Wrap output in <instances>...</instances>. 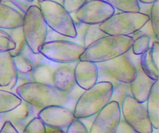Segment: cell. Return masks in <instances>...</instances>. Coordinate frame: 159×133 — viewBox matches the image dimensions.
Instances as JSON below:
<instances>
[{"instance_id": "obj_1", "label": "cell", "mask_w": 159, "mask_h": 133, "mask_svg": "<svg viewBox=\"0 0 159 133\" xmlns=\"http://www.w3.org/2000/svg\"><path fill=\"white\" fill-rule=\"evenodd\" d=\"M134 39L130 36L106 35L84 49L80 61L99 63L125 54L131 48Z\"/></svg>"}, {"instance_id": "obj_2", "label": "cell", "mask_w": 159, "mask_h": 133, "mask_svg": "<svg viewBox=\"0 0 159 133\" xmlns=\"http://www.w3.org/2000/svg\"><path fill=\"white\" fill-rule=\"evenodd\" d=\"M21 100L37 109L49 106H66L68 102L66 93L53 85L30 82L15 89V93Z\"/></svg>"}, {"instance_id": "obj_3", "label": "cell", "mask_w": 159, "mask_h": 133, "mask_svg": "<svg viewBox=\"0 0 159 133\" xmlns=\"http://www.w3.org/2000/svg\"><path fill=\"white\" fill-rule=\"evenodd\" d=\"M113 85L109 82H97L85 90L75 104L73 114L75 118H88L99 113L110 102Z\"/></svg>"}, {"instance_id": "obj_4", "label": "cell", "mask_w": 159, "mask_h": 133, "mask_svg": "<svg viewBox=\"0 0 159 133\" xmlns=\"http://www.w3.org/2000/svg\"><path fill=\"white\" fill-rule=\"evenodd\" d=\"M48 25L45 23L39 6L31 5L23 14V37L30 49L35 54L40 53L48 35Z\"/></svg>"}, {"instance_id": "obj_5", "label": "cell", "mask_w": 159, "mask_h": 133, "mask_svg": "<svg viewBox=\"0 0 159 133\" xmlns=\"http://www.w3.org/2000/svg\"><path fill=\"white\" fill-rule=\"evenodd\" d=\"M38 6L50 29L65 37L75 38L77 33L75 23L71 14L62 4L53 0H43L38 1Z\"/></svg>"}, {"instance_id": "obj_6", "label": "cell", "mask_w": 159, "mask_h": 133, "mask_svg": "<svg viewBox=\"0 0 159 133\" xmlns=\"http://www.w3.org/2000/svg\"><path fill=\"white\" fill-rule=\"evenodd\" d=\"M149 20V16L140 12H115L99 27L107 35L130 36Z\"/></svg>"}, {"instance_id": "obj_7", "label": "cell", "mask_w": 159, "mask_h": 133, "mask_svg": "<svg viewBox=\"0 0 159 133\" xmlns=\"http://www.w3.org/2000/svg\"><path fill=\"white\" fill-rule=\"evenodd\" d=\"M84 49L82 45L69 40H52L45 42L40 53L53 62L69 64L79 61Z\"/></svg>"}, {"instance_id": "obj_8", "label": "cell", "mask_w": 159, "mask_h": 133, "mask_svg": "<svg viewBox=\"0 0 159 133\" xmlns=\"http://www.w3.org/2000/svg\"><path fill=\"white\" fill-rule=\"evenodd\" d=\"M121 115L138 133H152L153 127L146 107L130 95H127L120 106Z\"/></svg>"}, {"instance_id": "obj_9", "label": "cell", "mask_w": 159, "mask_h": 133, "mask_svg": "<svg viewBox=\"0 0 159 133\" xmlns=\"http://www.w3.org/2000/svg\"><path fill=\"white\" fill-rule=\"evenodd\" d=\"M115 12L116 9L105 0H89L76 11L75 16L82 23L100 25Z\"/></svg>"}, {"instance_id": "obj_10", "label": "cell", "mask_w": 159, "mask_h": 133, "mask_svg": "<svg viewBox=\"0 0 159 133\" xmlns=\"http://www.w3.org/2000/svg\"><path fill=\"white\" fill-rule=\"evenodd\" d=\"M96 65L113 79L124 83H130L136 76V68L126 54Z\"/></svg>"}, {"instance_id": "obj_11", "label": "cell", "mask_w": 159, "mask_h": 133, "mask_svg": "<svg viewBox=\"0 0 159 133\" xmlns=\"http://www.w3.org/2000/svg\"><path fill=\"white\" fill-rule=\"evenodd\" d=\"M120 118L119 104L110 101L96 114L89 133H115Z\"/></svg>"}, {"instance_id": "obj_12", "label": "cell", "mask_w": 159, "mask_h": 133, "mask_svg": "<svg viewBox=\"0 0 159 133\" xmlns=\"http://www.w3.org/2000/svg\"><path fill=\"white\" fill-rule=\"evenodd\" d=\"M37 117L45 126L61 129H66L75 118L71 109L66 106L58 105L40 109Z\"/></svg>"}, {"instance_id": "obj_13", "label": "cell", "mask_w": 159, "mask_h": 133, "mask_svg": "<svg viewBox=\"0 0 159 133\" xmlns=\"http://www.w3.org/2000/svg\"><path fill=\"white\" fill-rule=\"evenodd\" d=\"M18 72L12 56L9 51L0 52V87L12 92L16 88Z\"/></svg>"}, {"instance_id": "obj_14", "label": "cell", "mask_w": 159, "mask_h": 133, "mask_svg": "<svg viewBox=\"0 0 159 133\" xmlns=\"http://www.w3.org/2000/svg\"><path fill=\"white\" fill-rule=\"evenodd\" d=\"M74 73L76 84L85 90L93 87L98 81V66L94 62L78 61Z\"/></svg>"}, {"instance_id": "obj_15", "label": "cell", "mask_w": 159, "mask_h": 133, "mask_svg": "<svg viewBox=\"0 0 159 133\" xmlns=\"http://www.w3.org/2000/svg\"><path fill=\"white\" fill-rule=\"evenodd\" d=\"M135 68H136V76L135 79L130 83L131 96L138 102L144 104L145 103L150 93L151 89L155 81L149 78L143 72L141 67V63L137 64Z\"/></svg>"}, {"instance_id": "obj_16", "label": "cell", "mask_w": 159, "mask_h": 133, "mask_svg": "<svg viewBox=\"0 0 159 133\" xmlns=\"http://www.w3.org/2000/svg\"><path fill=\"white\" fill-rule=\"evenodd\" d=\"M76 62L69 64H59L54 68L53 86L64 93L69 91L76 84L74 68Z\"/></svg>"}, {"instance_id": "obj_17", "label": "cell", "mask_w": 159, "mask_h": 133, "mask_svg": "<svg viewBox=\"0 0 159 133\" xmlns=\"http://www.w3.org/2000/svg\"><path fill=\"white\" fill-rule=\"evenodd\" d=\"M34 114V107L30 105L26 102L22 100V102L16 107L6 113L0 114V129L2 126L3 123L6 121H30L35 116H33Z\"/></svg>"}, {"instance_id": "obj_18", "label": "cell", "mask_w": 159, "mask_h": 133, "mask_svg": "<svg viewBox=\"0 0 159 133\" xmlns=\"http://www.w3.org/2000/svg\"><path fill=\"white\" fill-rule=\"evenodd\" d=\"M23 15L13 8L0 2V29H15L23 25Z\"/></svg>"}, {"instance_id": "obj_19", "label": "cell", "mask_w": 159, "mask_h": 133, "mask_svg": "<svg viewBox=\"0 0 159 133\" xmlns=\"http://www.w3.org/2000/svg\"><path fill=\"white\" fill-rule=\"evenodd\" d=\"M146 110L154 129H159V83L155 81L145 101Z\"/></svg>"}, {"instance_id": "obj_20", "label": "cell", "mask_w": 159, "mask_h": 133, "mask_svg": "<svg viewBox=\"0 0 159 133\" xmlns=\"http://www.w3.org/2000/svg\"><path fill=\"white\" fill-rule=\"evenodd\" d=\"M53 72L54 68L52 65L43 61L34 67L30 73L31 82L53 85Z\"/></svg>"}, {"instance_id": "obj_21", "label": "cell", "mask_w": 159, "mask_h": 133, "mask_svg": "<svg viewBox=\"0 0 159 133\" xmlns=\"http://www.w3.org/2000/svg\"><path fill=\"white\" fill-rule=\"evenodd\" d=\"M21 102V98L16 93L0 89V114L12 110Z\"/></svg>"}, {"instance_id": "obj_22", "label": "cell", "mask_w": 159, "mask_h": 133, "mask_svg": "<svg viewBox=\"0 0 159 133\" xmlns=\"http://www.w3.org/2000/svg\"><path fill=\"white\" fill-rule=\"evenodd\" d=\"M4 31L9 34V37L15 42V48L12 51H9L10 55L12 56V57H15V56L21 54L22 51H23V49H24L26 45V40H25L24 37H23L22 26L15 28V29L4 30Z\"/></svg>"}, {"instance_id": "obj_23", "label": "cell", "mask_w": 159, "mask_h": 133, "mask_svg": "<svg viewBox=\"0 0 159 133\" xmlns=\"http://www.w3.org/2000/svg\"><path fill=\"white\" fill-rule=\"evenodd\" d=\"M150 48L141 55V67L143 72L154 81L158 80V68L155 66L151 57Z\"/></svg>"}, {"instance_id": "obj_24", "label": "cell", "mask_w": 159, "mask_h": 133, "mask_svg": "<svg viewBox=\"0 0 159 133\" xmlns=\"http://www.w3.org/2000/svg\"><path fill=\"white\" fill-rule=\"evenodd\" d=\"M106 35L107 34L100 30L99 24H87L85 31H84L83 36H82V45L85 48L92 43L97 40L98 39Z\"/></svg>"}, {"instance_id": "obj_25", "label": "cell", "mask_w": 159, "mask_h": 133, "mask_svg": "<svg viewBox=\"0 0 159 133\" xmlns=\"http://www.w3.org/2000/svg\"><path fill=\"white\" fill-rule=\"evenodd\" d=\"M120 12H139L138 0H105Z\"/></svg>"}, {"instance_id": "obj_26", "label": "cell", "mask_w": 159, "mask_h": 133, "mask_svg": "<svg viewBox=\"0 0 159 133\" xmlns=\"http://www.w3.org/2000/svg\"><path fill=\"white\" fill-rule=\"evenodd\" d=\"M127 95L131 96V92H130V83H124L118 82L115 85H113V93L110 101H115L119 104L120 107L122 104V101L124 98Z\"/></svg>"}, {"instance_id": "obj_27", "label": "cell", "mask_w": 159, "mask_h": 133, "mask_svg": "<svg viewBox=\"0 0 159 133\" xmlns=\"http://www.w3.org/2000/svg\"><path fill=\"white\" fill-rule=\"evenodd\" d=\"M151 38L147 35H141L134 40L131 50L134 54L141 55L150 48Z\"/></svg>"}, {"instance_id": "obj_28", "label": "cell", "mask_w": 159, "mask_h": 133, "mask_svg": "<svg viewBox=\"0 0 159 133\" xmlns=\"http://www.w3.org/2000/svg\"><path fill=\"white\" fill-rule=\"evenodd\" d=\"M14 62H15L16 68L17 72L22 74H28L30 73L34 69L33 64L22 54L13 57Z\"/></svg>"}, {"instance_id": "obj_29", "label": "cell", "mask_w": 159, "mask_h": 133, "mask_svg": "<svg viewBox=\"0 0 159 133\" xmlns=\"http://www.w3.org/2000/svg\"><path fill=\"white\" fill-rule=\"evenodd\" d=\"M149 20L152 24L155 35L158 39L159 35V2L157 1L152 4L149 14Z\"/></svg>"}, {"instance_id": "obj_30", "label": "cell", "mask_w": 159, "mask_h": 133, "mask_svg": "<svg viewBox=\"0 0 159 133\" xmlns=\"http://www.w3.org/2000/svg\"><path fill=\"white\" fill-rule=\"evenodd\" d=\"M22 133H46L45 126L37 117L30 120Z\"/></svg>"}, {"instance_id": "obj_31", "label": "cell", "mask_w": 159, "mask_h": 133, "mask_svg": "<svg viewBox=\"0 0 159 133\" xmlns=\"http://www.w3.org/2000/svg\"><path fill=\"white\" fill-rule=\"evenodd\" d=\"M15 47V42L9 34L4 30L0 29V52L12 51Z\"/></svg>"}, {"instance_id": "obj_32", "label": "cell", "mask_w": 159, "mask_h": 133, "mask_svg": "<svg viewBox=\"0 0 159 133\" xmlns=\"http://www.w3.org/2000/svg\"><path fill=\"white\" fill-rule=\"evenodd\" d=\"M23 55H24L31 63L34 65V68L35 66H37V65L40 63V62H43L45 59V58L43 57V55L41 53H38V54H35V53L33 52L30 49L29 47L27 46V45H26V47L24 48L23 51L21 53Z\"/></svg>"}, {"instance_id": "obj_33", "label": "cell", "mask_w": 159, "mask_h": 133, "mask_svg": "<svg viewBox=\"0 0 159 133\" xmlns=\"http://www.w3.org/2000/svg\"><path fill=\"white\" fill-rule=\"evenodd\" d=\"M65 133H89V130L79 118H75L66 129Z\"/></svg>"}, {"instance_id": "obj_34", "label": "cell", "mask_w": 159, "mask_h": 133, "mask_svg": "<svg viewBox=\"0 0 159 133\" xmlns=\"http://www.w3.org/2000/svg\"><path fill=\"white\" fill-rule=\"evenodd\" d=\"M89 0H63L62 6L69 13L76 12Z\"/></svg>"}, {"instance_id": "obj_35", "label": "cell", "mask_w": 159, "mask_h": 133, "mask_svg": "<svg viewBox=\"0 0 159 133\" xmlns=\"http://www.w3.org/2000/svg\"><path fill=\"white\" fill-rule=\"evenodd\" d=\"M84 91H85V90H84V89L81 88L79 86H78L77 84H75V85L72 87V89H71L69 91L67 92L66 93L67 97H68V101H75V103H76V101L79 100V98L80 97L81 95L83 93Z\"/></svg>"}, {"instance_id": "obj_36", "label": "cell", "mask_w": 159, "mask_h": 133, "mask_svg": "<svg viewBox=\"0 0 159 133\" xmlns=\"http://www.w3.org/2000/svg\"><path fill=\"white\" fill-rule=\"evenodd\" d=\"M115 133H138L130 125L127 124V121L124 119L121 115L120 120L119 121L117 128L116 129Z\"/></svg>"}, {"instance_id": "obj_37", "label": "cell", "mask_w": 159, "mask_h": 133, "mask_svg": "<svg viewBox=\"0 0 159 133\" xmlns=\"http://www.w3.org/2000/svg\"><path fill=\"white\" fill-rule=\"evenodd\" d=\"M150 52H151V57H152V61H153L154 64L157 68H158V63H159V43L158 41H155L151 45L150 47Z\"/></svg>"}, {"instance_id": "obj_38", "label": "cell", "mask_w": 159, "mask_h": 133, "mask_svg": "<svg viewBox=\"0 0 159 133\" xmlns=\"http://www.w3.org/2000/svg\"><path fill=\"white\" fill-rule=\"evenodd\" d=\"M0 133H20L16 130L13 125L9 121H6L3 123L2 126L0 129Z\"/></svg>"}, {"instance_id": "obj_39", "label": "cell", "mask_w": 159, "mask_h": 133, "mask_svg": "<svg viewBox=\"0 0 159 133\" xmlns=\"http://www.w3.org/2000/svg\"><path fill=\"white\" fill-rule=\"evenodd\" d=\"M30 82H31V78L30 73H28V74H22V73H18V77H17V83L16 88Z\"/></svg>"}, {"instance_id": "obj_40", "label": "cell", "mask_w": 159, "mask_h": 133, "mask_svg": "<svg viewBox=\"0 0 159 133\" xmlns=\"http://www.w3.org/2000/svg\"><path fill=\"white\" fill-rule=\"evenodd\" d=\"M45 129H46V133H65L64 129H55V128H51L48 126H45Z\"/></svg>"}, {"instance_id": "obj_41", "label": "cell", "mask_w": 159, "mask_h": 133, "mask_svg": "<svg viewBox=\"0 0 159 133\" xmlns=\"http://www.w3.org/2000/svg\"><path fill=\"white\" fill-rule=\"evenodd\" d=\"M158 1V0H138V2L145 3V4H153L155 2Z\"/></svg>"}, {"instance_id": "obj_42", "label": "cell", "mask_w": 159, "mask_h": 133, "mask_svg": "<svg viewBox=\"0 0 159 133\" xmlns=\"http://www.w3.org/2000/svg\"><path fill=\"white\" fill-rule=\"evenodd\" d=\"M26 1L27 2H34L35 0H26Z\"/></svg>"}, {"instance_id": "obj_43", "label": "cell", "mask_w": 159, "mask_h": 133, "mask_svg": "<svg viewBox=\"0 0 159 133\" xmlns=\"http://www.w3.org/2000/svg\"><path fill=\"white\" fill-rule=\"evenodd\" d=\"M38 1H43V0H38Z\"/></svg>"}, {"instance_id": "obj_44", "label": "cell", "mask_w": 159, "mask_h": 133, "mask_svg": "<svg viewBox=\"0 0 159 133\" xmlns=\"http://www.w3.org/2000/svg\"><path fill=\"white\" fill-rule=\"evenodd\" d=\"M2 0H0V2H2Z\"/></svg>"}]
</instances>
